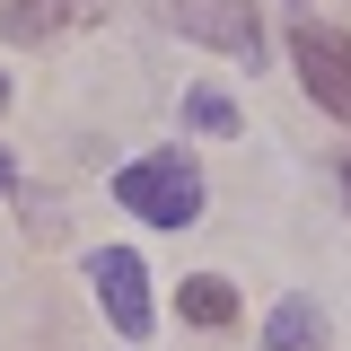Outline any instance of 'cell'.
<instances>
[{
	"label": "cell",
	"instance_id": "ba28073f",
	"mask_svg": "<svg viewBox=\"0 0 351 351\" xmlns=\"http://www.w3.org/2000/svg\"><path fill=\"white\" fill-rule=\"evenodd\" d=\"M184 114H193L202 132H228V123H237V114H228V97H211V88H193V106H184Z\"/></svg>",
	"mask_w": 351,
	"mask_h": 351
},
{
	"label": "cell",
	"instance_id": "9c48e42d",
	"mask_svg": "<svg viewBox=\"0 0 351 351\" xmlns=\"http://www.w3.org/2000/svg\"><path fill=\"white\" fill-rule=\"evenodd\" d=\"M9 184H18V167H9V158H0V193H9Z\"/></svg>",
	"mask_w": 351,
	"mask_h": 351
},
{
	"label": "cell",
	"instance_id": "5b68a950",
	"mask_svg": "<svg viewBox=\"0 0 351 351\" xmlns=\"http://www.w3.org/2000/svg\"><path fill=\"white\" fill-rule=\"evenodd\" d=\"M106 0H9L0 9V36L9 44H44V36H62V27H88Z\"/></svg>",
	"mask_w": 351,
	"mask_h": 351
},
{
	"label": "cell",
	"instance_id": "30bf717a",
	"mask_svg": "<svg viewBox=\"0 0 351 351\" xmlns=\"http://www.w3.org/2000/svg\"><path fill=\"white\" fill-rule=\"evenodd\" d=\"M0 106H9V80H0Z\"/></svg>",
	"mask_w": 351,
	"mask_h": 351
},
{
	"label": "cell",
	"instance_id": "8992f818",
	"mask_svg": "<svg viewBox=\"0 0 351 351\" xmlns=\"http://www.w3.org/2000/svg\"><path fill=\"white\" fill-rule=\"evenodd\" d=\"M176 307H184V325H228V316H237V290L202 272V281H184V290H176Z\"/></svg>",
	"mask_w": 351,
	"mask_h": 351
},
{
	"label": "cell",
	"instance_id": "6da1fadb",
	"mask_svg": "<svg viewBox=\"0 0 351 351\" xmlns=\"http://www.w3.org/2000/svg\"><path fill=\"white\" fill-rule=\"evenodd\" d=\"M114 202L132 219H149V228H193L202 219V167L184 149H149V158H132L114 176Z\"/></svg>",
	"mask_w": 351,
	"mask_h": 351
},
{
	"label": "cell",
	"instance_id": "277c9868",
	"mask_svg": "<svg viewBox=\"0 0 351 351\" xmlns=\"http://www.w3.org/2000/svg\"><path fill=\"white\" fill-rule=\"evenodd\" d=\"M88 281H97V299L114 316V334L141 343L149 334V272H141V255L132 246H106V255H88Z\"/></svg>",
	"mask_w": 351,
	"mask_h": 351
},
{
	"label": "cell",
	"instance_id": "7a4b0ae2",
	"mask_svg": "<svg viewBox=\"0 0 351 351\" xmlns=\"http://www.w3.org/2000/svg\"><path fill=\"white\" fill-rule=\"evenodd\" d=\"M290 62H299L307 97L351 123V36H334V27H290Z\"/></svg>",
	"mask_w": 351,
	"mask_h": 351
},
{
	"label": "cell",
	"instance_id": "52a82bcc",
	"mask_svg": "<svg viewBox=\"0 0 351 351\" xmlns=\"http://www.w3.org/2000/svg\"><path fill=\"white\" fill-rule=\"evenodd\" d=\"M316 334H325V316H316L307 299H281V307H272V325H263V343H272V351H307Z\"/></svg>",
	"mask_w": 351,
	"mask_h": 351
},
{
	"label": "cell",
	"instance_id": "3957f363",
	"mask_svg": "<svg viewBox=\"0 0 351 351\" xmlns=\"http://www.w3.org/2000/svg\"><path fill=\"white\" fill-rule=\"evenodd\" d=\"M158 9H167L176 36H202V44H219V53H237V62L263 53V27H255L246 0H158Z\"/></svg>",
	"mask_w": 351,
	"mask_h": 351
},
{
	"label": "cell",
	"instance_id": "8fae6325",
	"mask_svg": "<svg viewBox=\"0 0 351 351\" xmlns=\"http://www.w3.org/2000/svg\"><path fill=\"white\" fill-rule=\"evenodd\" d=\"M343 184H351V158H343Z\"/></svg>",
	"mask_w": 351,
	"mask_h": 351
}]
</instances>
